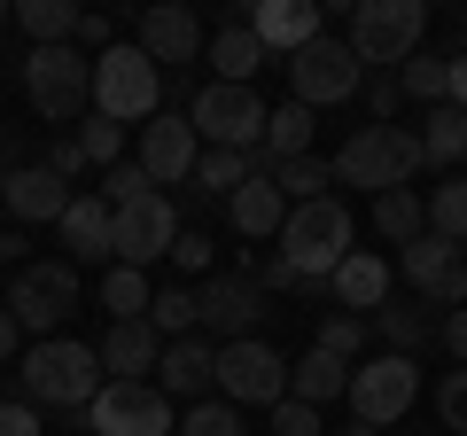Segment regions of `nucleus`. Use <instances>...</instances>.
<instances>
[{"label": "nucleus", "instance_id": "1", "mask_svg": "<svg viewBox=\"0 0 467 436\" xmlns=\"http://www.w3.org/2000/svg\"><path fill=\"white\" fill-rule=\"evenodd\" d=\"M16 382H24V405H63V413H86L101 389V351L78 336H39L32 351L16 358Z\"/></svg>", "mask_w": 467, "mask_h": 436}, {"label": "nucleus", "instance_id": "2", "mask_svg": "<svg viewBox=\"0 0 467 436\" xmlns=\"http://www.w3.org/2000/svg\"><path fill=\"white\" fill-rule=\"evenodd\" d=\"M327 171H335L343 187H374V195L413 187V171H420V133H413V125H358V133L335 149Z\"/></svg>", "mask_w": 467, "mask_h": 436}, {"label": "nucleus", "instance_id": "3", "mask_svg": "<svg viewBox=\"0 0 467 436\" xmlns=\"http://www.w3.org/2000/svg\"><path fill=\"white\" fill-rule=\"evenodd\" d=\"M273 250H281L288 265L304 273V281H327V273L350 257V211H343L335 195H319V202H288V218H281V234H273Z\"/></svg>", "mask_w": 467, "mask_h": 436}, {"label": "nucleus", "instance_id": "4", "mask_svg": "<svg viewBox=\"0 0 467 436\" xmlns=\"http://www.w3.org/2000/svg\"><path fill=\"white\" fill-rule=\"evenodd\" d=\"M0 312L16 319L24 336H63V319L78 312V265H70V257H32V265H16Z\"/></svg>", "mask_w": 467, "mask_h": 436}, {"label": "nucleus", "instance_id": "5", "mask_svg": "<svg viewBox=\"0 0 467 436\" xmlns=\"http://www.w3.org/2000/svg\"><path fill=\"white\" fill-rule=\"evenodd\" d=\"M156 109H164V70H156L140 47L94 55V118H109V125H149Z\"/></svg>", "mask_w": 467, "mask_h": 436}, {"label": "nucleus", "instance_id": "6", "mask_svg": "<svg viewBox=\"0 0 467 436\" xmlns=\"http://www.w3.org/2000/svg\"><path fill=\"white\" fill-rule=\"evenodd\" d=\"M24 101L47 125H78L94 109V63H78V47H32L24 55Z\"/></svg>", "mask_w": 467, "mask_h": 436}, {"label": "nucleus", "instance_id": "7", "mask_svg": "<svg viewBox=\"0 0 467 436\" xmlns=\"http://www.w3.org/2000/svg\"><path fill=\"white\" fill-rule=\"evenodd\" d=\"M420 32H429V8H420V0H358V16H350V55H358V70L413 63Z\"/></svg>", "mask_w": 467, "mask_h": 436}, {"label": "nucleus", "instance_id": "8", "mask_svg": "<svg viewBox=\"0 0 467 436\" xmlns=\"http://www.w3.org/2000/svg\"><path fill=\"white\" fill-rule=\"evenodd\" d=\"M187 125H195L202 149H242V156L265 149V101H257V86H218L211 78L195 94V109H187Z\"/></svg>", "mask_w": 467, "mask_h": 436}, {"label": "nucleus", "instance_id": "9", "mask_svg": "<svg viewBox=\"0 0 467 436\" xmlns=\"http://www.w3.org/2000/svg\"><path fill=\"white\" fill-rule=\"evenodd\" d=\"M343 398H350V420H367V429L405 420V413H413V398H420V367H413V358H398V351H374V358L350 367Z\"/></svg>", "mask_w": 467, "mask_h": 436}, {"label": "nucleus", "instance_id": "10", "mask_svg": "<svg viewBox=\"0 0 467 436\" xmlns=\"http://www.w3.org/2000/svg\"><path fill=\"white\" fill-rule=\"evenodd\" d=\"M180 413L156 382H101L86 405V436H171Z\"/></svg>", "mask_w": 467, "mask_h": 436}, {"label": "nucleus", "instance_id": "11", "mask_svg": "<svg viewBox=\"0 0 467 436\" xmlns=\"http://www.w3.org/2000/svg\"><path fill=\"white\" fill-rule=\"evenodd\" d=\"M288 86H296L304 109H335V101H350L358 86H367V70H358V55H350V39L319 32L312 47L288 55Z\"/></svg>", "mask_w": 467, "mask_h": 436}, {"label": "nucleus", "instance_id": "12", "mask_svg": "<svg viewBox=\"0 0 467 436\" xmlns=\"http://www.w3.org/2000/svg\"><path fill=\"white\" fill-rule=\"evenodd\" d=\"M218 389H226V405H281L288 398V358L273 351V343H257V336H242V343H218V374H211Z\"/></svg>", "mask_w": 467, "mask_h": 436}, {"label": "nucleus", "instance_id": "13", "mask_svg": "<svg viewBox=\"0 0 467 436\" xmlns=\"http://www.w3.org/2000/svg\"><path fill=\"white\" fill-rule=\"evenodd\" d=\"M171 234H180L171 195H140V202H125V211H109V257L133 265V273H149L156 257L171 250Z\"/></svg>", "mask_w": 467, "mask_h": 436}, {"label": "nucleus", "instance_id": "14", "mask_svg": "<svg viewBox=\"0 0 467 436\" xmlns=\"http://www.w3.org/2000/svg\"><path fill=\"white\" fill-rule=\"evenodd\" d=\"M265 312V288L250 273H218V281L195 288V336H218V343H242Z\"/></svg>", "mask_w": 467, "mask_h": 436}, {"label": "nucleus", "instance_id": "15", "mask_svg": "<svg viewBox=\"0 0 467 436\" xmlns=\"http://www.w3.org/2000/svg\"><path fill=\"white\" fill-rule=\"evenodd\" d=\"M202 140L187 118H171V109H156L149 125H140V171H149V187L164 195V187H187V171H195Z\"/></svg>", "mask_w": 467, "mask_h": 436}, {"label": "nucleus", "instance_id": "16", "mask_svg": "<svg viewBox=\"0 0 467 436\" xmlns=\"http://www.w3.org/2000/svg\"><path fill=\"white\" fill-rule=\"evenodd\" d=\"M405 281H413L429 304H451V312H460V304H467V257H460V242H436V234L405 242Z\"/></svg>", "mask_w": 467, "mask_h": 436}, {"label": "nucleus", "instance_id": "17", "mask_svg": "<svg viewBox=\"0 0 467 436\" xmlns=\"http://www.w3.org/2000/svg\"><path fill=\"white\" fill-rule=\"evenodd\" d=\"M242 32L265 55H296V47H312V39L327 32V16H319L312 0H257L250 16H242Z\"/></svg>", "mask_w": 467, "mask_h": 436}, {"label": "nucleus", "instance_id": "18", "mask_svg": "<svg viewBox=\"0 0 467 436\" xmlns=\"http://www.w3.org/2000/svg\"><path fill=\"white\" fill-rule=\"evenodd\" d=\"M94 351H101V382H149L156 358H164V336H156L149 319H117Z\"/></svg>", "mask_w": 467, "mask_h": 436}, {"label": "nucleus", "instance_id": "19", "mask_svg": "<svg viewBox=\"0 0 467 436\" xmlns=\"http://www.w3.org/2000/svg\"><path fill=\"white\" fill-rule=\"evenodd\" d=\"M149 63H195L202 55V24H195V8H140V39H133Z\"/></svg>", "mask_w": 467, "mask_h": 436}, {"label": "nucleus", "instance_id": "20", "mask_svg": "<svg viewBox=\"0 0 467 436\" xmlns=\"http://www.w3.org/2000/svg\"><path fill=\"white\" fill-rule=\"evenodd\" d=\"M327 296L343 304L350 319H374V312H382V304H389V265H382V257H374V250H350L343 265L327 273Z\"/></svg>", "mask_w": 467, "mask_h": 436}, {"label": "nucleus", "instance_id": "21", "mask_svg": "<svg viewBox=\"0 0 467 436\" xmlns=\"http://www.w3.org/2000/svg\"><path fill=\"white\" fill-rule=\"evenodd\" d=\"M211 374H218V343L211 336H180V343H164V358H156V389H164V398H195L202 405Z\"/></svg>", "mask_w": 467, "mask_h": 436}, {"label": "nucleus", "instance_id": "22", "mask_svg": "<svg viewBox=\"0 0 467 436\" xmlns=\"http://www.w3.org/2000/svg\"><path fill=\"white\" fill-rule=\"evenodd\" d=\"M0 202L16 211V226H47V218H63L70 187L55 180L47 164H16V171H8V187H0Z\"/></svg>", "mask_w": 467, "mask_h": 436}, {"label": "nucleus", "instance_id": "23", "mask_svg": "<svg viewBox=\"0 0 467 436\" xmlns=\"http://www.w3.org/2000/svg\"><path fill=\"white\" fill-rule=\"evenodd\" d=\"M226 211H234V226H242L250 242H273L281 218H288V202H281V187H273V171H250V180L226 195Z\"/></svg>", "mask_w": 467, "mask_h": 436}, {"label": "nucleus", "instance_id": "24", "mask_svg": "<svg viewBox=\"0 0 467 436\" xmlns=\"http://www.w3.org/2000/svg\"><path fill=\"white\" fill-rule=\"evenodd\" d=\"M55 226H63V250H78V265L109 257V202H101V195H70Z\"/></svg>", "mask_w": 467, "mask_h": 436}, {"label": "nucleus", "instance_id": "25", "mask_svg": "<svg viewBox=\"0 0 467 436\" xmlns=\"http://www.w3.org/2000/svg\"><path fill=\"white\" fill-rule=\"evenodd\" d=\"M343 389H350V367H343V358H327V351H304L296 367H288V398L312 405V413H319V405H335Z\"/></svg>", "mask_w": 467, "mask_h": 436}, {"label": "nucleus", "instance_id": "26", "mask_svg": "<svg viewBox=\"0 0 467 436\" xmlns=\"http://www.w3.org/2000/svg\"><path fill=\"white\" fill-rule=\"evenodd\" d=\"M250 171H273V164H265V149H257V156H242V149H202L187 180H195V195H234Z\"/></svg>", "mask_w": 467, "mask_h": 436}, {"label": "nucleus", "instance_id": "27", "mask_svg": "<svg viewBox=\"0 0 467 436\" xmlns=\"http://www.w3.org/2000/svg\"><path fill=\"white\" fill-rule=\"evenodd\" d=\"M420 164H436V171L467 164V109H451V101L429 109V125H420Z\"/></svg>", "mask_w": 467, "mask_h": 436}, {"label": "nucleus", "instance_id": "28", "mask_svg": "<svg viewBox=\"0 0 467 436\" xmlns=\"http://www.w3.org/2000/svg\"><path fill=\"white\" fill-rule=\"evenodd\" d=\"M16 32L32 47H70L78 39V8L70 0H16Z\"/></svg>", "mask_w": 467, "mask_h": 436}, {"label": "nucleus", "instance_id": "29", "mask_svg": "<svg viewBox=\"0 0 467 436\" xmlns=\"http://www.w3.org/2000/svg\"><path fill=\"white\" fill-rule=\"evenodd\" d=\"M211 70H218V86H250L257 70H265V47H257L242 24H226V32L211 39Z\"/></svg>", "mask_w": 467, "mask_h": 436}, {"label": "nucleus", "instance_id": "30", "mask_svg": "<svg viewBox=\"0 0 467 436\" xmlns=\"http://www.w3.org/2000/svg\"><path fill=\"white\" fill-rule=\"evenodd\" d=\"M288 156H312V109L304 101L265 109V164H288Z\"/></svg>", "mask_w": 467, "mask_h": 436}, {"label": "nucleus", "instance_id": "31", "mask_svg": "<svg viewBox=\"0 0 467 436\" xmlns=\"http://www.w3.org/2000/svg\"><path fill=\"white\" fill-rule=\"evenodd\" d=\"M374 226H382V242H420L429 234V211H420V195L413 187H389V195H374Z\"/></svg>", "mask_w": 467, "mask_h": 436}, {"label": "nucleus", "instance_id": "32", "mask_svg": "<svg viewBox=\"0 0 467 436\" xmlns=\"http://www.w3.org/2000/svg\"><path fill=\"white\" fill-rule=\"evenodd\" d=\"M367 327L382 336V351H398V358H413L420 343H429V312H413V304H382Z\"/></svg>", "mask_w": 467, "mask_h": 436}, {"label": "nucleus", "instance_id": "33", "mask_svg": "<svg viewBox=\"0 0 467 436\" xmlns=\"http://www.w3.org/2000/svg\"><path fill=\"white\" fill-rule=\"evenodd\" d=\"M149 304H156L149 273H133V265H109V281H101V312H109V319H149Z\"/></svg>", "mask_w": 467, "mask_h": 436}, {"label": "nucleus", "instance_id": "34", "mask_svg": "<svg viewBox=\"0 0 467 436\" xmlns=\"http://www.w3.org/2000/svg\"><path fill=\"white\" fill-rule=\"evenodd\" d=\"M78 156H86V171H117L125 164V125H109V118H94V109H86L78 118Z\"/></svg>", "mask_w": 467, "mask_h": 436}, {"label": "nucleus", "instance_id": "35", "mask_svg": "<svg viewBox=\"0 0 467 436\" xmlns=\"http://www.w3.org/2000/svg\"><path fill=\"white\" fill-rule=\"evenodd\" d=\"M335 171L319 164V156H288V164H273V187H281V202H319L327 195Z\"/></svg>", "mask_w": 467, "mask_h": 436}, {"label": "nucleus", "instance_id": "36", "mask_svg": "<svg viewBox=\"0 0 467 436\" xmlns=\"http://www.w3.org/2000/svg\"><path fill=\"white\" fill-rule=\"evenodd\" d=\"M420 211H429V234H436V242H467V171H460L451 187H436Z\"/></svg>", "mask_w": 467, "mask_h": 436}, {"label": "nucleus", "instance_id": "37", "mask_svg": "<svg viewBox=\"0 0 467 436\" xmlns=\"http://www.w3.org/2000/svg\"><path fill=\"white\" fill-rule=\"evenodd\" d=\"M398 86L405 94H420L436 109V101H451V55H413V63L398 70Z\"/></svg>", "mask_w": 467, "mask_h": 436}, {"label": "nucleus", "instance_id": "38", "mask_svg": "<svg viewBox=\"0 0 467 436\" xmlns=\"http://www.w3.org/2000/svg\"><path fill=\"white\" fill-rule=\"evenodd\" d=\"M149 327H156L164 343L195 336V288H156V304H149Z\"/></svg>", "mask_w": 467, "mask_h": 436}, {"label": "nucleus", "instance_id": "39", "mask_svg": "<svg viewBox=\"0 0 467 436\" xmlns=\"http://www.w3.org/2000/svg\"><path fill=\"white\" fill-rule=\"evenodd\" d=\"M367 336H374L367 319H350V312H335V319H319V343H312V351H327V358H343V367H350V358L367 351Z\"/></svg>", "mask_w": 467, "mask_h": 436}, {"label": "nucleus", "instance_id": "40", "mask_svg": "<svg viewBox=\"0 0 467 436\" xmlns=\"http://www.w3.org/2000/svg\"><path fill=\"white\" fill-rule=\"evenodd\" d=\"M171 436H242V413H234L226 398H211V405H187V420Z\"/></svg>", "mask_w": 467, "mask_h": 436}, {"label": "nucleus", "instance_id": "41", "mask_svg": "<svg viewBox=\"0 0 467 436\" xmlns=\"http://www.w3.org/2000/svg\"><path fill=\"white\" fill-rule=\"evenodd\" d=\"M140 195H156L140 164H117V171H101V202H109V211H125V202H140Z\"/></svg>", "mask_w": 467, "mask_h": 436}, {"label": "nucleus", "instance_id": "42", "mask_svg": "<svg viewBox=\"0 0 467 436\" xmlns=\"http://www.w3.org/2000/svg\"><path fill=\"white\" fill-rule=\"evenodd\" d=\"M436 420H444L451 436H467V367H460V374H444V382H436Z\"/></svg>", "mask_w": 467, "mask_h": 436}, {"label": "nucleus", "instance_id": "43", "mask_svg": "<svg viewBox=\"0 0 467 436\" xmlns=\"http://www.w3.org/2000/svg\"><path fill=\"white\" fill-rule=\"evenodd\" d=\"M164 257H171V265H180V273H202V265H211V234H202V226H180Z\"/></svg>", "mask_w": 467, "mask_h": 436}, {"label": "nucleus", "instance_id": "44", "mask_svg": "<svg viewBox=\"0 0 467 436\" xmlns=\"http://www.w3.org/2000/svg\"><path fill=\"white\" fill-rule=\"evenodd\" d=\"M367 101H374V125H398V101H405L398 70H374V78H367Z\"/></svg>", "mask_w": 467, "mask_h": 436}, {"label": "nucleus", "instance_id": "45", "mask_svg": "<svg viewBox=\"0 0 467 436\" xmlns=\"http://www.w3.org/2000/svg\"><path fill=\"white\" fill-rule=\"evenodd\" d=\"M273 436H319V413L296 405V398H281V405H273Z\"/></svg>", "mask_w": 467, "mask_h": 436}, {"label": "nucleus", "instance_id": "46", "mask_svg": "<svg viewBox=\"0 0 467 436\" xmlns=\"http://www.w3.org/2000/svg\"><path fill=\"white\" fill-rule=\"evenodd\" d=\"M0 436H39V405H0Z\"/></svg>", "mask_w": 467, "mask_h": 436}, {"label": "nucleus", "instance_id": "47", "mask_svg": "<svg viewBox=\"0 0 467 436\" xmlns=\"http://www.w3.org/2000/svg\"><path fill=\"white\" fill-rule=\"evenodd\" d=\"M436 336H444V351H451V358L467 367V304H460V312H444V319H436Z\"/></svg>", "mask_w": 467, "mask_h": 436}, {"label": "nucleus", "instance_id": "48", "mask_svg": "<svg viewBox=\"0 0 467 436\" xmlns=\"http://www.w3.org/2000/svg\"><path fill=\"white\" fill-rule=\"evenodd\" d=\"M70 47H94V55H109L117 39H109V16H78V39Z\"/></svg>", "mask_w": 467, "mask_h": 436}, {"label": "nucleus", "instance_id": "49", "mask_svg": "<svg viewBox=\"0 0 467 436\" xmlns=\"http://www.w3.org/2000/svg\"><path fill=\"white\" fill-rule=\"evenodd\" d=\"M451 109H467V47L451 55Z\"/></svg>", "mask_w": 467, "mask_h": 436}, {"label": "nucleus", "instance_id": "50", "mask_svg": "<svg viewBox=\"0 0 467 436\" xmlns=\"http://www.w3.org/2000/svg\"><path fill=\"white\" fill-rule=\"evenodd\" d=\"M16 343H24V327H16V319H8V312H0V367L16 358Z\"/></svg>", "mask_w": 467, "mask_h": 436}, {"label": "nucleus", "instance_id": "51", "mask_svg": "<svg viewBox=\"0 0 467 436\" xmlns=\"http://www.w3.org/2000/svg\"><path fill=\"white\" fill-rule=\"evenodd\" d=\"M8 171H16V140L0 133V187H8Z\"/></svg>", "mask_w": 467, "mask_h": 436}, {"label": "nucleus", "instance_id": "52", "mask_svg": "<svg viewBox=\"0 0 467 436\" xmlns=\"http://www.w3.org/2000/svg\"><path fill=\"white\" fill-rule=\"evenodd\" d=\"M343 436H382V429H367V420H350V429H343Z\"/></svg>", "mask_w": 467, "mask_h": 436}, {"label": "nucleus", "instance_id": "53", "mask_svg": "<svg viewBox=\"0 0 467 436\" xmlns=\"http://www.w3.org/2000/svg\"><path fill=\"white\" fill-rule=\"evenodd\" d=\"M0 24H8V8H0Z\"/></svg>", "mask_w": 467, "mask_h": 436}]
</instances>
